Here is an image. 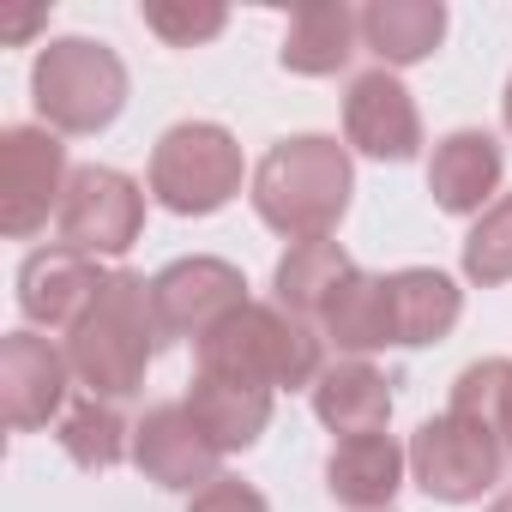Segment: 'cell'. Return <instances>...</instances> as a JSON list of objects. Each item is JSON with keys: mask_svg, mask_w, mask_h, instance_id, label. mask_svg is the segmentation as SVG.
<instances>
[{"mask_svg": "<svg viewBox=\"0 0 512 512\" xmlns=\"http://www.w3.org/2000/svg\"><path fill=\"white\" fill-rule=\"evenodd\" d=\"M133 464L145 482L169 488V494H199L211 488L223 470V452L205 440V428L193 422L187 404H151L139 422H133Z\"/></svg>", "mask_w": 512, "mask_h": 512, "instance_id": "8fae6325", "label": "cell"}, {"mask_svg": "<svg viewBox=\"0 0 512 512\" xmlns=\"http://www.w3.org/2000/svg\"><path fill=\"white\" fill-rule=\"evenodd\" d=\"M488 512H512V488H506V494H494V506H488Z\"/></svg>", "mask_w": 512, "mask_h": 512, "instance_id": "f546056e", "label": "cell"}, {"mask_svg": "<svg viewBox=\"0 0 512 512\" xmlns=\"http://www.w3.org/2000/svg\"><path fill=\"white\" fill-rule=\"evenodd\" d=\"M193 362L205 374H229V380H253V386H272V392H296L314 386L326 368V338L296 320L278 302H247L235 308L217 332H205L193 344Z\"/></svg>", "mask_w": 512, "mask_h": 512, "instance_id": "3957f363", "label": "cell"}, {"mask_svg": "<svg viewBox=\"0 0 512 512\" xmlns=\"http://www.w3.org/2000/svg\"><path fill=\"white\" fill-rule=\"evenodd\" d=\"M356 278V260L344 253V241L320 235V241H290V253L272 272V290H278V308H290L296 320L320 326V314L332 308V296Z\"/></svg>", "mask_w": 512, "mask_h": 512, "instance_id": "44dd1931", "label": "cell"}, {"mask_svg": "<svg viewBox=\"0 0 512 512\" xmlns=\"http://www.w3.org/2000/svg\"><path fill=\"white\" fill-rule=\"evenodd\" d=\"M109 272L103 260H85V253L73 247H37L25 253V266H19V308L31 326H49V332H73L85 320V308L103 296Z\"/></svg>", "mask_w": 512, "mask_h": 512, "instance_id": "4fadbf2b", "label": "cell"}, {"mask_svg": "<svg viewBox=\"0 0 512 512\" xmlns=\"http://www.w3.org/2000/svg\"><path fill=\"white\" fill-rule=\"evenodd\" d=\"M308 392H314V416L338 440H350V434H386V422H392V380L368 356L326 362Z\"/></svg>", "mask_w": 512, "mask_h": 512, "instance_id": "e0dca14e", "label": "cell"}, {"mask_svg": "<svg viewBox=\"0 0 512 512\" xmlns=\"http://www.w3.org/2000/svg\"><path fill=\"white\" fill-rule=\"evenodd\" d=\"M37 25H43V13H25V19H13V25H7V37H31Z\"/></svg>", "mask_w": 512, "mask_h": 512, "instance_id": "83f0119b", "label": "cell"}, {"mask_svg": "<svg viewBox=\"0 0 512 512\" xmlns=\"http://www.w3.org/2000/svg\"><path fill=\"white\" fill-rule=\"evenodd\" d=\"M350 193H356L350 145H338L326 133H290L260 157L247 199L266 229H278L290 241H320L344 223Z\"/></svg>", "mask_w": 512, "mask_h": 512, "instance_id": "7a4b0ae2", "label": "cell"}, {"mask_svg": "<svg viewBox=\"0 0 512 512\" xmlns=\"http://www.w3.org/2000/svg\"><path fill=\"white\" fill-rule=\"evenodd\" d=\"M67 362H73V380L91 392V398H139L157 350H163V320H157V302H151V284L139 272H109L103 296L85 308V320L67 332Z\"/></svg>", "mask_w": 512, "mask_h": 512, "instance_id": "6da1fadb", "label": "cell"}, {"mask_svg": "<svg viewBox=\"0 0 512 512\" xmlns=\"http://www.w3.org/2000/svg\"><path fill=\"white\" fill-rule=\"evenodd\" d=\"M500 115H506V133H512V79H506V97H500Z\"/></svg>", "mask_w": 512, "mask_h": 512, "instance_id": "f1b7e54d", "label": "cell"}, {"mask_svg": "<svg viewBox=\"0 0 512 512\" xmlns=\"http://www.w3.org/2000/svg\"><path fill=\"white\" fill-rule=\"evenodd\" d=\"M181 404L193 410V422L205 428V440L223 458L260 446V434L272 428V386H253V380H229V374L193 368V386H187Z\"/></svg>", "mask_w": 512, "mask_h": 512, "instance_id": "2e32d148", "label": "cell"}, {"mask_svg": "<svg viewBox=\"0 0 512 512\" xmlns=\"http://www.w3.org/2000/svg\"><path fill=\"white\" fill-rule=\"evenodd\" d=\"M446 410L482 422V428L512 452V356H482V362H470V368L452 380V404H446Z\"/></svg>", "mask_w": 512, "mask_h": 512, "instance_id": "cb8c5ba5", "label": "cell"}, {"mask_svg": "<svg viewBox=\"0 0 512 512\" xmlns=\"http://www.w3.org/2000/svg\"><path fill=\"white\" fill-rule=\"evenodd\" d=\"M500 175H506V151L494 133L482 127H458L446 139H434V157H428V193L446 217H482L500 193Z\"/></svg>", "mask_w": 512, "mask_h": 512, "instance_id": "5bb4252c", "label": "cell"}, {"mask_svg": "<svg viewBox=\"0 0 512 512\" xmlns=\"http://www.w3.org/2000/svg\"><path fill=\"white\" fill-rule=\"evenodd\" d=\"M404 470H410V446H398L392 434H350L326 458V494L344 512H392Z\"/></svg>", "mask_w": 512, "mask_h": 512, "instance_id": "9a60e30c", "label": "cell"}, {"mask_svg": "<svg viewBox=\"0 0 512 512\" xmlns=\"http://www.w3.org/2000/svg\"><path fill=\"white\" fill-rule=\"evenodd\" d=\"M500 476H506V446L458 410H440L410 434V482L440 506H470Z\"/></svg>", "mask_w": 512, "mask_h": 512, "instance_id": "8992f818", "label": "cell"}, {"mask_svg": "<svg viewBox=\"0 0 512 512\" xmlns=\"http://www.w3.org/2000/svg\"><path fill=\"white\" fill-rule=\"evenodd\" d=\"M187 512H272V506H266V494L253 488V482H241V476H217L211 488L193 494Z\"/></svg>", "mask_w": 512, "mask_h": 512, "instance_id": "4316f807", "label": "cell"}, {"mask_svg": "<svg viewBox=\"0 0 512 512\" xmlns=\"http://www.w3.org/2000/svg\"><path fill=\"white\" fill-rule=\"evenodd\" d=\"M320 338H332L344 356H368V350H398V332H392V290H386V272H356L332 308L320 314Z\"/></svg>", "mask_w": 512, "mask_h": 512, "instance_id": "7402d4cb", "label": "cell"}, {"mask_svg": "<svg viewBox=\"0 0 512 512\" xmlns=\"http://www.w3.org/2000/svg\"><path fill=\"white\" fill-rule=\"evenodd\" d=\"M344 139H350V151H362L374 163H410L422 151V109H416V97L404 91L398 73L368 67V73L350 79V91H344Z\"/></svg>", "mask_w": 512, "mask_h": 512, "instance_id": "7c38bea8", "label": "cell"}, {"mask_svg": "<svg viewBox=\"0 0 512 512\" xmlns=\"http://www.w3.org/2000/svg\"><path fill=\"white\" fill-rule=\"evenodd\" d=\"M73 362L43 332H7L0 338V416L13 434H37L55 416H67Z\"/></svg>", "mask_w": 512, "mask_h": 512, "instance_id": "30bf717a", "label": "cell"}, {"mask_svg": "<svg viewBox=\"0 0 512 512\" xmlns=\"http://www.w3.org/2000/svg\"><path fill=\"white\" fill-rule=\"evenodd\" d=\"M386 290H392V332H398V350H428L440 338H452L458 314H464V290L434 272V266H404V272H386Z\"/></svg>", "mask_w": 512, "mask_h": 512, "instance_id": "d6986e66", "label": "cell"}, {"mask_svg": "<svg viewBox=\"0 0 512 512\" xmlns=\"http://www.w3.org/2000/svg\"><path fill=\"white\" fill-rule=\"evenodd\" d=\"M55 229H61V247L85 253V260H121L145 235V187L109 163H85L67 181Z\"/></svg>", "mask_w": 512, "mask_h": 512, "instance_id": "52a82bcc", "label": "cell"}, {"mask_svg": "<svg viewBox=\"0 0 512 512\" xmlns=\"http://www.w3.org/2000/svg\"><path fill=\"white\" fill-rule=\"evenodd\" d=\"M139 19L169 49H199V43L223 37V25H229V13L217 7V0H145Z\"/></svg>", "mask_w": 512, "mask_h": 512, "instance_id": "484cf974", "label": "cell"}, {"mask_svg": "<svg viewBox=\"0 0 512 512\" xmlns=\"http://www.w3.org/2000/svg\"><path fill=\"white\" fill-rule=\"evenodd\" d=\"M356 49H362V13L344 7V0H314V7L290 13L278 61L296 79H332L356 61Z\"/></svg>", "mask_w": 512, "mask_h": 512, "instance_id": "ac0fdd59", "label": "cell"}, {"mask_svg": "<svg viewBox=\"0 0 512 512\" xmlns=\"http://www.w3.org/2000/svg\"><path fill=\"white\" fill-rule=\"evenodd\" d=\"M31 103L49 133H103L127 109V61L97 37H55L31 67Z\"/></svg>", "mask_w": 512, "mask_h": 512, "instance_id": "277c9868", "label": "cell"}, {"mask_svg": "<svg viewBox=\"0 0 512 512\" xmlns=\"http://www.w3.org/2000/svg\"><path fill=\"white\" fill-rule=\"evenodd\" d=\"M464 278L482 290L512 284V193H500L464 235Z\"/></svg>", "mask_w": 512, "mask_h": 512, "instance_id": "d4e9b609", "label": "cell"}, {"mask_svg": "<svg viewBox=\"0 0 512 512\" xmlns=\"http://www.w3.org/2000/svg\"><path fill=\"white\" fill-rule=\"evenodd\" d=\"M151 302L163 320V338H187L199 344L205 332H217L235 308H247V278L241 266L217 260V253H193V260H169L151 278Z\"/></svg>", "mask_w": 512, "mask_h": 512, "instance_id": "9c48e42d", "label": "cell"}, {"mask_svg": "<svg viewBox=\"0 0 512 512\" xmlns=\"http://www.w3.org/2000/svg\"><path fill=\"white\" fill-rule=\"evenodd\" d=\"M145 187L175 217H211L241 193V145L217 121H181L151 145Z\"/></svg>", "mask_w": 512, "mask_h": 512, "instance_id": "5b68a950", "label": "cell"}, {"mask_svg": "<svg viewBox=\"0 0 512 512\" xmlns=\"http://www.w3.org/2000/svg\"><path fill=\"white\" fill-rule=\"evenodd\" d=\"M440 43H446V7L440 0H374V7H362V49L386 73L428 61Z\"/></svg>", "mask_w": 512, "mask_h": 512, "instance_id": "ffe728a7", "label": "cell"}, {"mask_svg": "<svg viewBox=\"0 0 512 512\" xmlns=\"http://www.w3.org/2000/svg\"><path fill=\"white\" fill-rule=\"evenodd\" d=\"M61 452L79 464V470H115L121 458H133V422L121 416V404H109V398H79V404H67V416H61Z\"/></svg>", "mask_w": 512, "mask_h": 512, "instance_id": "603a6c76", "label": "cell"}, {"mask_svg": "<svg viewBox=\"0 0 512 512\" xmlns=\"http://www.w3.org/2000/svg\"><path fill=\"white\" fill-rule=\"evenodd\" d=\"M73 163L61 133L49 127H7L0 133V229L13 241H31L49 217H61Z\"/></svg>", "mask_w": 512, "mask_h": 512, "instance_id": "ba28073f", "label": "cell"}]
</instances>
